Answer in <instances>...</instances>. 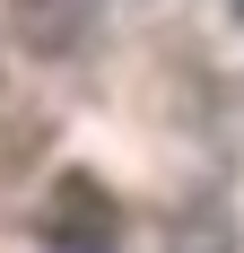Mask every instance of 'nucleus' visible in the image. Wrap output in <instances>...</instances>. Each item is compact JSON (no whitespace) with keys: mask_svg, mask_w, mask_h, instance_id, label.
Listing matches in <instances>:
<instances>
[{"mask_svg":"<svg viewBox=\"0 0 244 253\" xmlns=\"http://www.w3.org/2000/svg\"><path fill=\"white\" fill-rule=\"evenodd\" d=\"M236 18H244V0H236Z\"/></svg>","mask_w":244,"mask_h":253,"instance_id":"f257e3e1","label":"nucleus"}]
</instances>
